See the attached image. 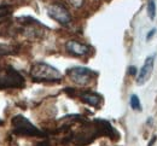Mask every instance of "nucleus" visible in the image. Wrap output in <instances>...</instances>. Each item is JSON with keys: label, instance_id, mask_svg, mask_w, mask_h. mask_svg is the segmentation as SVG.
<instances>
[{"label": "nucleus", "instance_id": "nucleus-1", "mask_svg": "<svg viewBox=\"0 0 157 146\" xmlns=\"http://www.w3.org/2000/svg\"><path fill=\"white\" fill-rule=\"evenodd\" d=\"M30 76L36 82H58L62 80V74L56 68L47 63H35L30 69Z\"/></svg>", "mask_w": 157, "mask_h": 146}, {"label": "nucleus", "instance_id": "nucleus-5", "mask_svg": "<svg viewBox=\"0 0 157 146\" xmlns=\"http://www.w3.org/2000/svg\"><path fill=\"white\" fill-rule=\"evenodd\" d=\"M47 13H48V16L52 20H55L56 22H58V23L63 24V25H67L68 23L71 22V15H70V12L60 2H55V4L50 5L47 7Z\"/></svg>", "mask_w": 157, "mask_h": 146}, {"label": "nucleus", "instance_id": "nucleus-3", "mask_svg": "<svg viewBox=\"0 0 157 146\" xmlns=\"http://www.w3.org/2000/svg\"><path fill=\"white\" fill-rule=\"evenodd\" d=\"M12 129L13 133L22 137H42L44 133L38 129L28 118H25L22 115H17L12 118Z\"/></svg>", "mask_w": 157, "mask_h": 146}, {"label": "nucleus", "instance_id": "nucleus-4", "mask_svg": "<svg viewBox=\"0 0 157 146\" xmlns=\"http://www.w3.org/2000/svg\"><path fill=\"white\" fill-rule=\"evenodd\" d=\"M68 76L70 77V80L73 82L80 86H85L88 82H91V80L93 79V76L96 75V73L93 70H91L90 68L86 66H74L68 69L67 71Z\"/></svg>", "mask_w": 157, "mask_h": 146}, {"label": "nucleus", "instance_id": "nucleus-13", "mask_svg": "<svg viewBox=\"0 0 157 146\" xmlns=\"http://www.w3.org/2000/svg\"><path fill=\"white\" fill-rule=\"evenodd\" d=\"M74 7H80L81 5H82V2H83V0H68Z\"/></svg>", "mask_w": 157, "mask_h": 146}, {"label": "nucleus", "instance_id": "nucleus-2", "mask_svg": "<svg viewBox=\"0 0 157 146\" xmlns=\"http://www.w3.org/2000/svg\"><path fill=\"white\" fill-rule=\"evenodd\" d=\"M24 86V79L11 65L0 68V88H21Z\"/></svg>", "mask_w": 157, "mask_h": 146}, {"label": "nucleus", "instance_id": "nucleus-10", "mask_svg": "<svg viewBox=\"0 0 157 146\" xmlns=\"http://www.w3.org/2000/svg\"><path fill=\"white\" fill-rule=\"evenodd\" d=\"M129 104H131V107H132L134 111H141V104H140V100H139L137 94H132V95H131Z\"/></svg>", "mask_w": 157, "mask_h": 146}, {"label": "nucleus", "instance_id": "nucleus-9", "mask_svg": "<svg viewBox=\"0 0 157 146\" xmlns=\"http://www.w3.org/2000/svg\"><path fill=\"white\" fill-rule=\"evenodd\" d=\"M146 9H147V16H149V18L151 21H154L155 17H156V2H155V0H149Z\"/></svg>", "mask_w": 157, "mask_h": 146}, {"label": "nucleus", "instance_id": "nucleus-11", "mask_svg": "<svg viewBox=\"0 0 157 146\" xmlns=\"http://www.w3.org/2000/svg\"><path fill=\"white\" fill-rule=\"evenodd\" d=\"M11 53H13V50H12L11 46L0 43V58L2 56H7V54H11Z\"/></svg>", "mask_w": 157, "mask_h": 146}, {"label": "nucleus", "instance_id": "nucleus-12", "mask_svg": "<svg viewBox=\"0 0 157 146\" xmlns=\"http://www.w3.org/2000/svg\"><path fill=\"white\" fill-rule=\"evenodd\" d=\"M10 12H11V10L9 6H0V18L7 16Z\"/></svg>", "mask_w": 157, "mask_h": 146}, {"label": "nucleus", "instance_id": "nucleus-6", "mask_svg": "<svg viewBox=\"0 0 157 146\" xmlns=\"http://www.w3.org/2000/svg\"><path fill=\"white\" fill-rule=\"evenodd\" d=\"M154 63H155V56H149L145 59V62L143 64V66L140 68L139 74L137 76V84L139 86L146 84L150 80L152 70H154Z\"/></svg>", "mask_w": 157, "mask_h": 146}, {"label": "nucleus", "instance_id": "nucleus-14", "mask_svg": "<svg viewBox=\"0 0 157 146\" xmlns=\"http://www.w3.org/2000/svg\"><path fill=\"white\" fill-rule=\"evenodd\" d=\"M155 34H156V28H154L152 30H150V32L146 34V40H147V41H149V40H151V38H152Z\"/></svg>", "mask_w": 157, "mask_h": 146}, {"label": "nucleus", "instance_id": "nucleus-15", "mask_svg": "<svg viewBox=\"0 0 157 146\" xmlns=\"http://www.w3.org/2000/svg\"><path fill=\"white\" fill-rule=\"evenodd\" d=\"M136 73H137L136 66H129V74L131 75H136Z\"/></svg>", "mask_w": 157, "mask_h": 146}, {"label": "nucleus", "instance_id": "nucleus-16", "mask_svg": "<svg viewBox=\"0 0 157 146\" xmlns=\"http://www.w3.org/2000/svg\"><path fill=\"white\" fill-rule=\"evenodd\" d=\"M1 123H2V121H1V120H0V125H1Z\"/></svg>", "mask_w": 157, "mask_h": 146}, {"label": "nucleus", "instance_id": "nucleus-7", "mask_svg": "<svg viewBox=\"0 0 157 146\" xmlns=\"http://www.w3.org/2000/svg\"><path fill=\"white\" fill-rule=\"evenodd\" d=\"M65 50L68 51V53H70L71 56H75V57H83V56L88 54L91 51V48L87 45H83L76 40H69L65 43Z\"/></svg>", "mask_w": 157, "mask_h": 146}, {"label": "nucleus", "instance_id": "nucleus-8", "mask_svg": "<svg viewBox=\"0 0 157 146\" xmlns=\"http://www.w3.org/2000/svg\"><path fill=\"white\" fill-rule=\"evenodd\" d=\"M80 97H81V100L83 103L91 105V106H98L101 102V97L94 92H85Z\"/></svg>", "mask_w": 157, "mask_h": 146}]
</instances>
